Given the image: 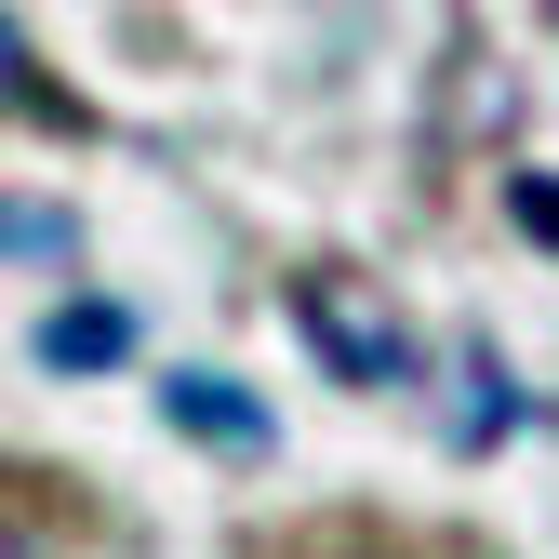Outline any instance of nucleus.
<instances>
[{
  "label": "nucleus",
  "instance_id": "obj_3",
  "mask_svg": "<svg viewBox=\"0 0 559 559\" xmlns=\"http://www.w3.org/2000/svg\"><path fill=\"white\" fill-rule=\"evenodd\" d=\"M120 346H133V307H107V294H81V307L40 320V360H53V373H107Z\"/></svg>",
  "mask_w": 559,
  "mask_h": 559
},
{
  "label": "nucleus",
  "instance_id": "obj_6",
  "mask_svg": "<svg viewBox=\"0 0 559 559\" xmlns=\"http://www.w3.org/2000/svg\"><path fill=\"white\" fill-rule=\"evenodd\" d=\"M0 253L67 266V253H81V214H67V200H0Z\"/></svg>",
  "mask_w": 559,
  "mask_h": 559
},
{
  "label": "nucleus",
  "instance_id": "obj_5",
  "mask_svg": "<svg viewBox=\"0 0 559 559\" xmlns=\"http://www.w3.org/2000/svg\"><path fill=\"white\" fill-rule=\"evenodd\" d=\"M0 107H27V120H53V133H81V120H94L81 94H67V81H40V67H27V40H14V14H0Z\"/></svg>",
  "mask_w": 559,
  "mask_h": 559
},
{
  "label": "nucleus",
  "instance_id": "obj_7",
  "mask_svg": "<svg viewBox=\"0 0 559 559\" xmlns=\"http://www.w3.org/2000/svg\"><path fill=\"white\" fill-rule=\"evenodd\" d=\"M507 214H520V227L559 253V174H507Z\"/></svg>",
  "mask_w": 559,
  "mask_h": 559
},
{
  "label": "nucleus",
  "instance_id": "obj_2",
  "mask_svg": "<svg viewBox=\"0 0 559 559\" xmlns=\"http://www.w3.org/2000/svg\"><path fill=\"white\" fill-rule=\"evenodd\" d=\"M160 413H174V440H214V453H266V400L227 386V373H160Z\"/></svg>",
  "mask_w": 559,
  "mask_h": 559
},
{
  "label": "nucleus",
  "instance_id": "obj_8",
  "mask_svg": "<svg viewBox=\"0 0 559 559\" xmlns=\"http://www.w3.org/2000/svg\"><path fill=\"white\" fill-rule=\"evenodd\" d=\"M0 559H27V546H14V533H0Z\"/></svg>",
  "mask_w": 559,
  "mask_h": 559
},
{
  "label": "nucleus",
  "instance_id": "obj_1",
  "mask_svg": "<svg viewBox=\"0 0 559 559\" xmlns=\"http://www.w3.org/2000/svg\"><path fill=\"white\" fill-rule=\"evenodd\" d=\"M294 333L333 386H413V320L373 266H294Z\"/></svg>",
  "mask_w": 559,
  "mask_h": 559
},
{
  "label": "nucleus",
  "instance_id": "obj_4",
  "mask_svg": "<svg viewBox=\"0 0 559 559\" xmlns=\"http://www.w3.org/2000/svg\"><path fill=\"white\" fill-rule=\"evenodd\" d=\"M520 427V386H507V360L493 346H466V386H453V440L479 453V440H507Z\"/></svg>",
  "mask_w": 559,
  "mask_h": 559
}]
</instances>
